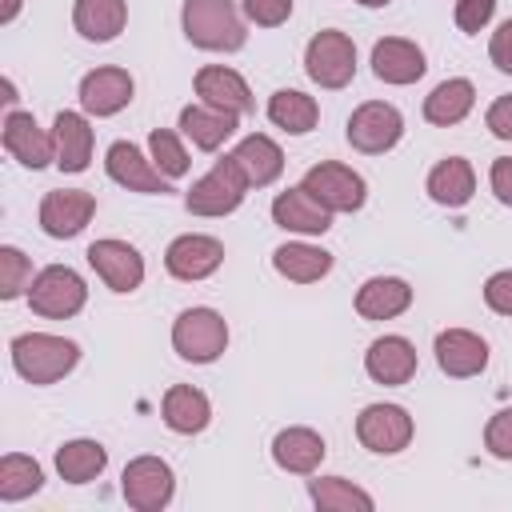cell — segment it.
<instances>
[{
  "label": "cell",
  "instance_id": "obj_1",
  "mask_svg": "<svg viewBox=\"0 0 512 512\" xmlns=\"http://www.w3.org/2000/svg\"><path fill=\"white\" fill-rule=\"evenodd\" d=\"M8 352H12L16 376H24L28 384H40V388L64 380L80 364V344L68 336H52V332H24L8 344Z\"/></svg>",
  "mask_w": 512,
  "mask_h": 512
},
{
  "label": "cell",
  "instance_id": "obj_2",
  "mask_svg": "<svg viewBox=\"0 0 512 512\" xmlns=\"http://www.w3.org/2000/svg\"><path fill=\"white\" fill-rule=\"evenodd\" d=\"M180 24L184 36L204 52H240L248 40L244 16L232 0H184Z\"/></svg>",
  "mask_w": 512,
  "mask_h": 512
},
{
  "label": "cell",
  "instance_id": "obj_3",
  "mask_svg": "<svg viewBox=\"0 0 512 512\" xmlns=\"http://www.w3.org/2000/svg\"><path fill=\"white\" fill-rule=\"evenodd\" d=\"M248 188H252V184L244 180L240 164H236L232 156H220V160L184 192V208H188L192 216H228V212H236V208L244 204Z\"/></svg>",
  "mask_w": 512,
  "mask_h": 512
},
{
  "label": "cell",
  "instance_id": "obj_4",
  "mask_svg": "<svg viewBox=\"0 0 512 512\" xmlns=\"http://www.w3.org/2000/svg\"><path fill=\"white\" fill-rule=\"evenodd\" d=\"M172 348L188 364H212L228 348V320L216 308H184L172 324Z\"/></svg>",
  "mask_w": 512,
  "mask_h": 512
},
{
  "label": "cell",
  "instance_id": "obj_5",
  "mask_svg": "<svg viewBox=\"0 0 512 512\" xmlns=\"http://www.w3.org/2000/svg\"><path fill=\"white\" fill-rule=\"evenodd\" d=\"M88 300V284L76 268L68 264H48L32 276V288H28V304L36 316H48V320H68L84 308Z\"/></svg>",
  "mask_w": 512,
  "mask_h": 512
},
{
  "label": "cell",
  "instance_id": "obj_6",
  "mask_svg": "<svg viewBox=\"0 0 512 512\" xmlns=\"http://www.w3.org/2000/svg\"><path fill=\"white\" fill-rule=\"evenodd\" d=\"M304 72L320 84V88H348L356 76V44L352 36H344L340 28H324L308 40L304 48Z\"/></svg>",
  "mask_w": 512,
  "mask_h": 512
},
{
  "label": "cell",
  "instance_id": "obj_7",
  "mask_svg": "<svg viewBox=\"0 0 512 512\" xmlns=\"http://www.w3.org/2000/svg\"><path fill=\"white\" fill-rule=\"evenodd\" d=\"M120 492L128 500V508L136 512H160L172 504V492H176V476H172V464L160 460V456H136L124 464V476H120Z\"/></svg>",
  "mask_w": 512,
  "mask_h": 512
},
{
  "label": "cell",
  "instance_id": "obj_8",
  "mask_svg": "<svg viewBox=\"0 0 512 512\" xmlns=\"http://www.w3.org/2000/svg\"><path fill=\"white\" fill-rule=\"evenodd\" d=\"M344 136H348V144H352L356 152L380 156V152H388V148L400 144V136H404V116H400L392 104H384V100H364V104L348 116Z\"/></svg>",
  "mask_w": 512,
  "mask_h": 512
},
{
  "label": "cell",
  "instance_id": "obj_9",
  "mask_svg": "<svg viewBox=\"0 0 512 512\" xmlns=\"http://www.w3.org/2000/svg\"><path fill=\"white\" fill-rule=\"evenodd\" d=\"M300 184H304L332 216H336V212H356V208H364V196H368L364 176H360L356 168H348V164H336V160L312 164Z\"/></svg>",
  "mask_w": 512,
  "mask_h": 512
},
{
  "label": "cell",
  "instance_id": "obj_10",
  "mask_svg": "<svg viewBox=\"0 0 512 512\" xmlns=\"http://www.w3.org/2000/svg\"><path fill=\"white\" fill-rule=\"evenodd\" d=\"M88 264L92 272L112 288V292H136L144 284V256L136 244L128 240H116V236H104V240H92L88 244Z\"/></svg>",
  "mask_w": 512,
  "mask_h": 512
},
{
  "label": "cell",
  "instance_id": "obj_11",
  "mask_svg": "<svg viewBox=\"0 0 512 512\" xmlns=\"http://www.w3.org/2000/svg\"><path fill=\"white\" fill-rule=\"evenodd\" d=\"M356 440L376 456H396L412 440V416L400 404H368L356 416Z\"/></svg>",
  "mask_w": 512,
  "mask_h": 512
},
{
  "label": "cell",
  "instance_id": "obj_12",
  "mask_svg": "<svg viewBox=\"0 0 512 512\" xmlns=\"http://www.w3.org/2000/svg\"><path fill=\"white\" fill-rule=\"evenodd\" d=\"M92 212H96V196L92 192H84V188H56V192H48L40 200L36 220H40V232L44 236L72 240V236H80L88 228Z\"/></svg>",
  "mask_w": 512,
  "mask_h": 512
},
{
  "label": "cell",
  "instance_id": "obj_13",
  "mask_svg": "<svg viewBox=\"0 0 512 512\" xmlns=\"http://www.w3.org/2000/svg\"><path fill=\"white\" fill-rule=\"evenodd\" d=\"M0 140H4V152H8L12 160H20L24 168H32V172L56 164V140H52V132H44V128L36 124L32 112L8 108V116H4V124H0Z\"/></svg>",
  "mask_w": 512,
  "mask_h": 512
},
{
  "label": "cell",
  "instance_id": "obj_14",
  "mask_svg": "<svg viewBox=\"0 0 512 512\" xmlns=\"http://www.w3.org/2000/svg\"><path fill=\"white\" fill-rule=\"evenodd\" d=\"M104 168L108 176L128 188V192H144V196H164L172 192V180L152 164V156H144L132 140H116L108 152H104Z\"/></svg>",
  "mask_w": 512,
  "mask_h": 512
},
{
  "label": "cell",
  "instance_id": "obj_15",
  "mask_svg": "<svg viewBox=\"0 0 512 512\" xmlns=\"http://www.w3.org/2000/svg\"><path fill=\"white\" fill-rule=\"evenodd\" d=\"M224 264V244L204 232H184L164 248V268L176 280H208Z\"/></svg>",
  "mask_w": 512,
  "mask_h": 512
},
{
  "label": "cell",
  "instance_id": "obj_16",
  "mask_svg": "<svg viewBox=\"0 0 512 512\" xmlns=\"http://www.w3.org/2000/svg\"><path fill=\"white\" fill-rule=\"evenodd\" d=\"M436 364L444 376L452 380H468V376H480L488 368V340L468 332V328H444L436 332Z\"/></svg>",
  "mask_w": 512,
  "mask_h": 512
},
{
  "label": "cell",
  "instance_id": "obj_17",
  "mask_svg": "<svg viewBox=\"0 0 512 512\" xmlns=\"http://www.w3.org/2000/svg\"><path fill=\"white\" fill-rule=\"evenodd\" d=\"M272 220H276L284 232H296V236H324V232L332 228V212H328L304 184L276 192V200H272Z\"/></svg>",
  "mask_w": 512,
  "mask_h": 512
},
{
  "label": "cell",
  "instance_id": "obj_18",
  "mask_svg": "<svg viewBox=\"0 0 512 512\" xmlns=\"http://www.w3.org/2000/svg\"><path fill=\"white\" fill-rule=\"evenodd\" d=\"M132 92H136V84H132V76L124 68H112V64L108 68H92L80 80V108L88 116H116V112H124L132 104Z\"/></svg>",
  "mask_w": 512,
  "mask_h": 512
},
{
  "label": "cell",
  "instance_id": "obj_19",
  "mask_svg": "<svg viewBox=\"0 0 512 512\" xmlns=\"http://www.w3.org/2000/svg\"><path fill=\"white\" fill-rule=\"evenodd\" d=\"M364 372L384 384V388H400L416 376V348L408 336H376L364 352Z\"/></svg>",
  "mask_w": 512,
  "mask_h": 512
},
{
  "label": "cell",
  "instance_id": "obj_20",
  "mask_svg": "<svg viewBox=\"0 0 512 512\" xmlns=\"http://www.w3.org/2000/svg\"><path fill=\"white\" fill-rule=\"evenodd\" d=\"M424 52H420V44H412V40H404V36H384V40H376L372 44V72H376V80H384V84H396V88H404V84H416L420 76H424Z\"/></svg>",
  "mask_w": 512,
  "mask_h": 512
},
{
  "label": "cell",
  "instance_id": "obj_21",
  "mask_svg": "<svg viewBox=\"0 0 512 512\" xmlns=\"http://www.w3.org/2000/svg\"><path fill=\"white\" fill-rule=\"evenodd\" d=\"M324 456H328V444H324V436H320L316 428L292 424V428H280V432L272 436V460H276L284 472L312 476Z\"/></svg>",
  "mask_w": 512,
  "mask_h": 512
},
{
  "label": "cell",
  "instance_id": "obj_22",
  "mask_svg": "<svg viewBox=\"0 0 512 512\" xmlns=\"http://www.w3.org/2000/svg\"><path fill=\"white\" fill-rule=\"evenodd\" d=\"M192 84H196V96L204 104L224 108V112H236V116L252 112V104H256L252 92H248V84H244V76L236 68H224V64H204Z\"/></svg>",
  "mask_w": 512,
  "mask_h": 512
},
{
  "label": "cell",
  "instance_id": "obj_23",
  "mask_svg": "<svg viewBox=\"0 0 512 512\" xmlns=\"http://www.w3.org/2000/svg\"><path fill=\"white\" fill-rule=\"evenodd\" d=\"M52 140H56V168L60 172H84L88 164H92V144H96V136H92V128H88V120L80 116V112H56V120H52Z\"/></svg>",
  "mask_w": 512,
  "mask_h": 512
},
{
  "label": "cell",
  "instance_id": "obj_24",
  "mask_svg": "<svg viewBox=\"0 0 512 512\" xmlns=\"http://www.w3.org/2000/svg\"><path fill=\"white\" fill-rule=\"evenodd\" d=\"M236 120H240L236 112L212 108V104H204V100L180 108V132H184L200 152H216V148L236 132Z\"/></svg>",
  "mask_w": 512,
  "mask_h": 512
},
{
  "label": "cell",
  "instance_id": "obj_25",
  "mask_svg": "<svg viewBox=\"0 0 512 512\" xmlns=\"http://www.w3.org/2000/svg\"><path fill=\"white\" fill-rule=\"evenodd\" d=\"M228 156L240 164V172H244V180H248L252 188H268V184L280 180V172H284V152H280V144H276L272 136H264V132L244 136Z\"/></svg>",
  "mask_w": 512,
  "mask_h": 512
},
{
  "label": "cell",
  "instance_id": "obj_26",
  "mask_svg": "<svg viewBox=\"0 0 512 512\" xmlns=\"http://www.w3.org/2000/svg\"><path fill=\"white\" fill-rule=\"evenodd\" d=\"M412 308V288L400 276H372L356 288V312L364 320H396Z\"/></svg>",
  "mask_w": 512,
  "mask_h": 512
},
{
  "label": "cell",
  "instance_id": "obj_27",
  "mask_svg": "<svg viewBox=\"0 0 512 512\" xmlns=\"http://www.w3.org/2000/svg\"><path fill=\"white\" fill-rule=\"evenodd\" d=\"M160 416H164V424H168L176 436H196V432L208 428L212 404H208V396H204L200 388H192V384H172V388L164 392V400H160Z\"/></svg>",
  "mask_w": 512,
  "mask_h": 512
},
{
  "label": "cell",
  "instance_id": "obj_28",
  "mask_svg": "<svg viewBox=\"0 0 512 512\" xmlns=\"http://www.w3.org/2000/svg\"><path fill=\"white\" fill-rule=\"evenodd\" d=\"M272 268L292 284H316L332 272V252L308 240H288L272 252Z\"/></svg>",
  "mask_w": 512,
  "mask_h": 512
},
{
  "label": "cell",
  "instance_id": "obj_29",
  "mask_svg": "<svg viewBox=\"0 0 512 512\" xmlns=\"http://www.w3.org/2000/svg\"><path fill=\"white\" fill-rule=\"evenodd\" d=\"M72 24L84 40L108 44L124 32L128 24V4L124 0H76L72 4Z\"/></svg>",
  "mask_w": 512,
  "mask_h": 512
},
{
  "label": "cell",
  "instance_id": "obj_30",
  "mask_svg": "<svg viewBox=\"0 0 512 512\" xmlns=\"http://www.w3.org/2000/svg\"><path fill=\"white\" fill-rule=\"evenodd\" d=\"M472 104H476L472 80L448 76V80H440V84L424 96V120L436 124V128H452V124H460V120L472 112Z\"/></svg>",
  "mask_w": 512,
  "mask_h": 512
},
{
  "label": "cell",
  "instance_id": "obj_31",
  "mask_svg": "<svg viewBox=\"0 0 512 512\" xmlns=\"http://www.w3.org/2000/svg\"><path fill=\"white\" fill-rule=\"evenodd\" d=\"M424 188L440 208H464L472 200V192H476V172H472V164L464 156H448L428 172Z\"/></svg>",
  "mask_w": 512,
  "mask_h": 512
},
{
  "label": "cell",
  "instance_id": "obj_32",
  "mask_svg": "<svg viewBox=\"0 0 512 512\" xmlns=\"http://www.w3.org/2000/svg\"><path fill=\"white\" fill-rule=\"evenodd\" d=\"M108 468V448L100 440H68L56 448V472L68 484H92Z\"/></svg>",
  "mask_w": 512,
  "mask_h": 512
},
{
  "label": "cell",
  "instance_id": "obj_33",
  "mask_svg": "<svg viewBox=\"0 0 512 512\" xmlns=\"http://www.w3.org/2000/svg\"><path fill=\"white\" fill-rule=\"evenodd\" d=\"M268 120H272L276 128H284L288 136H304V132L316 128L320 104H316L308 92H300V88H280V92H272V100H268Z\"/></svg>",
  "mask_w": 512,
  "mask_h": 512
},
{
  "label": "cell",
  "instance_id": "obj_34",
  "mask_svg": "<svg viewBox=\"0 0 512 512\" xmlns=\"http://www.w3.org/2000/svg\"><path fill=\"white\" fill-rule=\"evenodd\" d=\"M308 496L324 512H372L376 508V500L360 484H352L344 476H316V480H308Z\"/></svg>",
  "mask_w": 512,
  "mask_h": 512
},
{
  "label": "cell",
  "instance_id": "obj_35",
  "mask_svg": "<svg viewBox=\"0 0 512 512\" xmlns=\"http://www.w3.org/2000/svg\"><path fill=\"white\" fill-rule=\"evenodd\" d=\"M40 484H44V472H40V464H36L32 456L8 452V456L0 460V500H4V504L28 500L32 492H40Z\"/></svg>",
  "mask_w": 512,
  "mask_h": 512
},
{
  "label": "cell",
  "instance_id": "obj_36",
  "mask_svg": "<svg viewBox=\"0 0 512 512\" xmlns=\"http://www.w3.org/2000/svg\"><path fill=\"white\" fill-rule=\"evenodd\" d=\"M148 156H152V164L168 176V180H180L184 172H188V148L180 144V136L172 132V128H152V136H148Z\"/></svg>",
  "mask_w": 512,
  "mask_h": 512
},
{
  "label": "cell",
  "instance_id": "obj_37",
  "mask_svg": "<svg viewBox=\"0 0 512 512\" xmlns=\"http://www.w3.org/2000/svg\"><path fill=\"white\" fill-rule=\"evenodd\" d=\"M28 288H32V260L20 248L4 244L0 248V300H16Z\"/></svg>",
  "mask_w": 512,
  "mask_h": 512
},
{
  "label": "cell",
  "instance_id": "obj_38",
  "mask_svg": "<svg viewBox=\"0 0 512 512\" xmlns=\"http://www.w3.org/2000/svg\"><path fill=\"white\" fill-rule=\"evenodd\" d=\"M484 448L496 460H512V408H500L488 424H484Z\"/></svg>",
  "mask_w": 512,
  "mask_h": 512
},
{
  "label": "cell",
  "instance_id": "obj_39",
  "mask_svg": "<svg viewBox=\"0 0 512 512\" xmlns=\"http://www.w3.org/2000/svg\"><path fill=\"white\" fill-rule=\"evenodd\" d=\"M240 12L256 28H280L292 16V0H240Z\"/></svg>",
  "mask_w": 512,
  "mask_h": 512
},
{
  "label": "cell",
  "instance_id": "obj_40",
  "mask_svg": "<svg viewBox=\"0 0 512 512\" xmlns=\"http://www.w3.org/2000/svg\"><path fill=\"white\" fill-rule=\"evenodd\" d=\"M492 12H496V0H456V28L460 32H468V36H476L488 20H492Z\"/></svg>",
  "mask_w": 512,
  "mask_h": 512
},
{
  "label": "cell",
  "instance_id": "obj_41",
  "mask_svg": "<svg viewBox=\"0 0 512 512\" xmlns=\"http://www.w3.org/2000/svg\"><path fill=\"white\" fill-rule=\"evenodd\" d=\"M484 304L496 316H512V268H500L484 280Z\"/></svg>",
  "mask_w": 512,
  "mask_h": 512
},
{
  "label": "cell",
  "instance_id": "obj_42",
  "mask_svg": "<svg viewBox=\"0 0 512 512\" xmlns=\"http://www.w3.org/2000/svg\"><path fill=\"white\" fill-rule=\"evenodd\" d=\"M484 124L496 140H512V96H496L484 112Z\"/></svg>",
  "mask_w": 512,
  "mask_h": 512
},
{
  "label": "cell",
  "instance_id": "obj_43",
  "mask_svg": "<svg viewBox=\"0 0 512 512\" xmlns=\"http://www.w3.org/2000/svg\"><path fill=\"white\" fill-rule=\"evenodd\" d=\"M488 56H492V64H496L500 72L512 76V20H504V24L492 32V40H488Z\"/></svg>",
  "mask_w": 512,
  "mask_h": 512
},
{
  "label": "cell",
  "instance_id": "obj_44",
  "mask_svg": "<svg viewBox=\"0 0 512 512\" xmlns=\"http://www.w3.org/2000/svg\"><path fill=\"white\" fill-rule=\"evenodd\" d=\"M488 184H492L496 200L512 208V156H500V160H492V168H488Z\"/></svg>",
  "mask_w": 512,
  "mask_h": 512
},
{
  "label": "cell",
  "instance_id": "obj_45",
  "mask_svg": "<svg viewBox=\"0 0 512 512\" xmlns=\"http://www.w3.org/2000/svg\"><path fill=\"white\" fill-rule=\"evenodd\" d=\"M20 4L24 0H0V24H12L20 16Z\"/></svg>",
  "mask_w": 512,
  "mask_h": 512
},
{
  "label": "cell",
  "instance_id": "obj_46",
  "mask_svg": "<svg viewBox=\"0 0 512 512\" xmlns=\"http://www.w3.org/2000/svg\"><path fill=\"white\" fill-rule=\"evenodd\" d=\"M0 100H4V104H8V108H12V104H16V100H20V96H16V84H12V80H8V76H4V80H0Z\"/></svg>",
  "mask_w": 512,
  "mask_h": 512
},
{
  "label": "cell",
  "instance_id": "obj_47",
  "mask_svg": "<svg viewBox=\"0 0 512 512\" xmlns=\"http://www.w3.org/2000/svg\"><path fill=\"white\" fill-rule=\"evenodd\" d=\"M356 4H364V8H384V4H392V0H356Z\"/></svg>",
  "mask_w": 512,
  "mask_h": 512
}]
</instances>
